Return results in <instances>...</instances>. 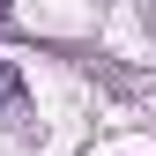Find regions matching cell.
<instances>
[{
  "label": "cell",
  "mask_w": 156,
  "mask_h": 156,
  "mask_svg": "<svg viewBox=\"0 0 156 156\" xmlns=\"http://www.w3.org/2000/svg\"><path fill=\"white\" fill-rule=\"evenodd\" d=\"M0 126H30V89L8 60H0Z\"/></svg>",
  "instance_id": "1"
},
{
  "label": "cell",
  "mask_w": 156,
  "mask_h": 156,
  "mask_svg": "<svg viewBox=\"0 0 156 156\" xmlns=\"http://www.w3.org/2000/svg\"><path fill=\"white\" fill-rule=\"evenodd\" d=\"M8 8H15V0H0V23H8Z\"/></svg>",
  "instance_id": "2"
}]
</instances>
